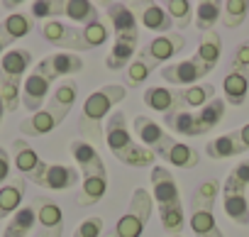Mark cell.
Returning a JSON list of instances; mask_svg holds the SVG:
<instances>
[{
    "instance_id": "obj_1",
    "label": "cell",
    "mask_w": 249,
    "mask_h": 237,
    "mask_svg": "<svg viewBox=\"0 0 249 237\" xmlns=\"http://www.w3.org/2000/svg\"><path fill=\"white\" fill-rule=\"evenodd\" d=\"M127 91L120 83H107L98 91H93L86 103H83V110H81V117H78V132L83 135V140L93 147H98L105 137V120H107V112L124 100Z\"/></svg>"
},
{
    "instance_id": "obj_2",
    "label": "cell",
    "mask_w": 249,
    "mask_h": 237,
    "mask_svg": "<svg viewBox=\"0 0 249 237\" xmlns=\"http://www.w3.org/2000/svg\"><path fill=\"white\" fill-rule=\"evenodd\" d=\"M73 159H76V166L83 176V188L78 191L76 196V203L81 208H90L95 203L103 201L105 191H107V169H105V162L100 159L98 149L93 145H88L86 140H73L69 145Z\"/></svg>"
},
{
    "instance_id": "obj_3",
    "label": "cell",
    "mask_w": 249,
    "mask_h": 237,
    "mask_svg": "<svg viewBox=\"0 0 249 237\" xmlns=\"http://www.w3.org/2000/svg\"><path fill=\"white\" fill-rule=\"evenodd\" d=\"M105 145L107 149L112 152V157L117 162H122L124 166H132V169H147V166H154V154L137 145L130 135V128H127V117H124L122 110H112L105 120Z\"/></svg>"
},
{
    "instance_id": "obj_4",
    "label": "cell",
    "mask_w": 249,
    "mask_h": 237,
    "mask_svg": "<svg viewBox=\"0 0 249 237\" xmlns=\"http://www.w3.org/2000/svg\"><path fill=\"white\" fill-rule=\"evenodd\" d=\"M149 181H152V196H154V205L159 210L161 225L169 232V237H176L186 225V213H183L178 183H176L174 174L164 166H152Z\"/></svg>"
},
{
    "instance_id": "obj_5",
    "label": "cell",
    "mask_w": 249,
    "mask_h": 237,
    "mask_svg": "<svg viewBox=\"0 0 249 237\" xmlns=\"http://www.w3.org/2000/svg\"><path fill=\"white\" fill-rule=\"evenodd\" d=\"M30 66H32L30 49H10L0 59V95L5 103V112H15L20 108L22 78L25 71H30Z\"/></svg>"
},
{
    "instance_id": "obj_6",
    "label": "cell",
    "mask_w": 249,
    "mask_h": 237,
    "mask_svg": "<svg viewBox=\"0 0 249 237\" xmlns=\"http://www.w3.org/2000/svg\"><path fill=\"white\" fill-rule=\"evenodd\" d=\"M220 193V181H203L191 196V230L196 237H225L215 222V198Z\"/></svg>"
},
{
    "instance_id": "obj_7",
    "label": "cell",
    "mask_w": 249,
    "mask_h": 237,
    "mask_svg": "<svg viewBox=\"0 0 249 237\" xmlns=\"http://www.w3.org/2000/svg\"><path fill=\"white\" fill-rule=\"evenodd\" d=\"M154 198L147 188H135L130 205L120 215V220L115 222V227H110L103 237H142L147 222L152 220L154 213Z\"/></svg>"
},
{
    "instance_id": "obj_8",
    "label": "cell",
    "mask_w": 249,
    "mask_h": 237,
    "mask_svg": "<svg viewBox=\"0 0 249 237\" xmlns=\"http://www.w3.org/2000/svg\"><path fill=\"white\" fill-rule=\"evenodd\" d=\"M135 132H137L142 147H147L157 159H164L166 162L169 154H171V149L176 147V140L159 123H154L152 117H147V115H137L135 117Z\"/></svg>"
},
{
    "instance_id": "obj_9",
    "label": "cell",
    "mask_w": 249,
    "mask_h": 237,
    "mask_svg": "<svg viewBox=\"0 0 249 237\" xmlns=\"http://www.w3.org/2000/svg\"><path fill=\"white\" fill-rule=\"evenodd\" d=\"M54 81H56V76L44 66V61H39V64L35 66V71L25 78V86H22L20 103L25 105V110H32V115L39 112L42 105H44V98H47V93H49V88H52Z\"/></svg>"
},
{
    "instance_id": "obj_10",
    "label": "cell",
    "mask_w": 249,
    "mask_h": 237,
    "mask_svg": "<svg viewBox=\"0 0 249 237\" xmlns=\"http://www.w3.org/2000/svg\"><path fill=\"white\" fill-rule=\"evenodd\" d=\"M220 191H222L225 215H227L232 222H237V225H242V227H249V203H247V196H244L247 183L239 181V179L230 171V176L225 179V183H222Z\"/></svg>"
},
{
    "instance_id": "obj_11",
    "label": "cell",
    "mask_w": 249,
    "mask_h": 237,
    "mask_svg": "<svg viewBox=\"0 0 249 237\" xmlns=\"http://www.w3.org/2000/svg\"><path fill=\"white\" fill-rule=\"evenodd\" d=\"M32 208L37 215L35 237H61L64 235V213H61L59 203H54L47 196H37L32 201Z\"/></svg>"
},
{
    "instance_id": "obj_12",
    "label": "cell",
    "mask_w": 249,
    "mask_h": 237,
    "mask_svg": "<svg viewBox=\"0 0 249 237\" xmlns=\"http://www.w3.org/2000/svg\"><path fill=\"white\" fill-rule=\"evenodd\" d=\"M183 47H186V37L181 32H169V35H161V37H154L152 42H147L140 52L159 69L161 64H166L169 59L181 54Z\"/></svg>"
},
{
    "instance_id": "obj_13",
    "label": "cell",
    "mask_w": 249,
    "mask_h": 237,
    "mask_svg": "<svg viewBox=\"0 0 249 237\" xmlns=\"http://www.w3.org/2000/svg\"><path fill=\"white\" fill-rule=\"evenodd\" d=\"M42 37L54 44V47H61L66 52H86V44H83V35L81 30H76L73 25H66V22H59V20H49L42 25Z\"/></svg>"
},
{
    "instance_id": "obj_14",
    "label": "cell",
    "mask_w": 249,
    "mask_h": 237,
    "mask_svg": "<svg viewBox=\"0 0 249 237\" xmlns=\"http://www.w3.org/2000/svg\"><path fill=\"white\" fill-rule=\"evenodd\" d=\"M161 78L171 86H178V88H188V86H196L200 78L208 76V71L196 61V56L186 59V61H176V64H166L161 66Z\"/></svg>"
},
{
    "instance_id": "obj_15",
    "label": "cell",
    "mask_w": 249,
    "mask_h": 237,
    "mask_svg": "<svg viewBox=\"0 0 249 237\" xmlns=\"http://www.w3.org/2000/svg\"><path fill=\"white\" fill-rule=\"evenodd\" d=\"M13 159H15V169L20 171V176L39 183V179H42V174L47 169V162L39 159V154L30 147L27 140L20 137V140L13 142Z\"/></svg>"
},
{
    "instance_id": "obj_16",
    "label": "cell",
    "mask_w": 249,
    "mask_h": 237,
    "mask_svg": "<svg viewBox=\"0 0 249 237\" xmlns=\"http://www.w3.org/2000/svg\"><path fill=\"white\" fill-rule=\"evenodd\" d=\"M144 105L157 110V112H178L186 110L183 98H181V88H166V86H149L144 91Z\"/></svg>"
},
{
    "instance_id": "obj_17",
    "label": "cell",
    "mask_w": 249,
    "mask_h": 237,
    "mask_svg": "<svg viewBox=\"0 0 249 237\" xmlns=\"http://www.w3.org/2000/svg\"><path fill=\"white\" fill-rule=\"evenodd\" d=\"M81 179V171L78 166H66V164H47L42 179L37 186L42 188H52V191H69V188H76Z\"/></svg>"
},
{
    "instance_id": "obj_18",
    "label": "cell",
    "mask_w": 249,
    "mask_h": 237,
    "mask_svg": "<svg viewBox=\"0 0 249 237\" xmlns=\"http://www.w3.org/2000/svg\"><path fill=\"white\" fill-rule=\"evenodd\" d=\"M61 123H64V117L59 112H54L52 108H42L39 112L25 117V120L20 123V132L25 137H42V135L54 132Z\"/></svg>"
},
{
    "instance_id": "obj_19",
    "label": "cell",
    "mask_w": 249,
    "mask_h": 237,
    "mask_svg": "<svg viewBox=\"0 0 249 237\" xmlns=\"http://www.w3.org/2000/svg\"><path fill=\"white\" fill-rule=\"evenodd\" d=\"M137 42H140V35H132V37H115V44L112 49L107 52L105 56V66L110 71H122L132 64V59L137 56Z\"/></svg>"
},
{
    "instance_id": "obj_20",
    "label": "cell",
    "mask_w": 249,
    "mask_h": 237,
    "mask_svg": "<svg viewBox=\"0 0 249 237\" xmlns=\"http://www.w3.org/2000/svg\"><path fill=\"white\" fill-rule=\"evenodd\" d=\"M164 128H169L171 132H178L183 137H200L205 135V128L198 117V110H178V112H169L164 115Z\"/></svg>"
},
{
    "instance_id": "obj_21",
    "label": "cell",
    "mask_w": 249,
    "mask_h": 237,
    "mask_svg": "<svg viewBox=\"0 0 249 237\" xmlns=\"http://www.w3.org/2000/svg\"><path fill=\"white\" fill-rule=\"evenodd\" d=\"M105 15L107 20L112 22V30H115V37H132V35H140L137 30V18L135 13L122 5V3H105Z\"/></svg>"
},
{
    "instance_id": "obj_22",
    "label": "cell",
    "mask_w": 249,
    "mask_h": 237,
    "mask_svg": "<svg viewBox=\"0 0 249 237\" xmlns=\"http://www.w3.org/2000/svg\"><path fill=\"white\" fill-rule=\"evenodd\" d=\"M220 54H222V39L215 30L210 32H203L200 35V42H198V52H196V61L210 73L217 61H220Z\"/></svg>"
},
{
    "instance_id": "obj_23",
    "label": "cell",
    "mask_w": 249,
    "mask_h": 237,
    "mask_svg": "<svg viewBox=\"0 0 249 237\" xmlns=\"http://www.w3.org/2000/svg\"><path fill=\"white\" fill-rule=\"evenodd\" d=\"M25 176H18L13 181H8L5 186H0V220L8 218V215H15L20 210V203L25 198Z\"/></svg>"
},
{
    "instance_id": "obj_24",
    "label": "cell",
    "mask_w": 249,
    "mask_h": 237,
    "mask_svg": "<svg viewBox=\"0 0 249 237\" xmlns=\"http://www.w3.org/2000/svg\"><path fill=\"white\" fill-rule=\"evenodd\" d=\"M44 66L59 78V76H73V73H81L83 71V59L73 52H56V54H49L42 59Z\"/></svg>"
},
{
    "instance_id": "obj_25",
    "label": "cell",
    "mask_w": 249,
    "mask_h": 237,
    "mask_svg": "<svg viewBox=\"0 0 249 237\" xmlns=\"http://www.w3.org/2000/svg\"><path fill=\"white\" fill-rule=\"evenodd\" d=\"M222 91H225V103L242 105L247 100V93H249V73L230 69V73L222 81Z\"/></svg>"
},
{
    "instance_id": "obj_26",
    "label": "cell",
    "mask_w": 249,
    "mask_h": 237,
    "mask_svg": "<svg viewBox=\"0 0 249 237\" xmlns=\"http://www.w3.org/2000/svg\"><path fill=\"white\" fill-rule=\"evenodd\" d=\"M76 98H78V83H76V81H61V83L54 88V95L49 98L47 108H52L54 112H59L64 120H66V115H69V110L73 108Z\"/></svg>"
},
{
    "instance_id": "obj_27",
    "label": "cell",
    "mask_w": 249,
    "mask_h": 237,
    "mask_svg": "<svg viewBox=\"0 0 249 237\" xmlns=\"http://www.w3.org/2000/svg\"><path fill=\"white\" fill-rule=\"evenodd\" d=\"M35 225H37V215H35V208H32V203H30V205L20 208V210L10 218V222H8L3 237H27Z\"/></svg>"
},
{
    "instance_id": "obj_28",
    "label": "cell",
    "mask_w": 249,
    "mask_h": 237,
    "mask_svg": "<svg viewBox=\"0 0 249 237\" xmlns=\"http://www.w3.org/2000/svg\"><path fill=\"white\" fill-rule=\"evenodd\" d=\"M193 18H196V27L200 30V35L210 32L217 25V20L222 18V3H217V0H203V3L196 5Z\"/></svg>"
},
{
    "instance_id": "obj_29",
    "label": "cell",
    "mask_w": 249,
    "mask_h": 237,
    "mask_svg": "<svg viewBox=\"0 0 249 237\" xmlns=\"http://www.w3.org/2000/svg\"><path fill=\"white\" fill-rule=\"evenodd\" d=\"M157 66L142 54V52H137V56L132 59V64L124 69V83H127L130 88H140V86H144V81L149 78V73L154 71Z\"/></svg>"
},
{
    "instance_id": "obj_30",
    "label": "cell",
    "mask_w": 249,
    "mask_h": 237,
    "mask_svg": "<svg viewBox=\"0 0 249 237\" xmlns=\"http://www.w3.org/2000/svg\"><path fill=\"white\" fill-rule=\"evenodd\" d=\"M171 22H174L171 15L161 5H147L144 13H142V25L152 32H159V37L171 32Z\"/></svg>"
},
{
    "instance_id": "obj_31",
    "label": "cell",
    "mask_w": 249,
    "mask_h": 237,
    "mask_svg": "<svg viewBox=\"0 0 249 237\" xmlns=\"http://www.w3.org/2000/svg\"><path fill=\"white\" fill-rule=\"evenodd\" d=\"M64 15L71 18L76 25H83L88 27L90 22L98 20V8L88 0H66V8H64Z\"/></svg>"
},
{
    "instance_id": "obj_32",
    "label": "cell",
    "mask_w": 249,
    "mask_h": 237,
    "mask_svg": "<svg viewBox=\"0 0 249 237\" xmlns=\"http://www.w3.org/2000/svg\"><path fill=\"white\" fill-rule=\"evenodd\" d=\"M181 98H183L186 110L188 108H203L215 98V86L213 83H196V86L181 88Z\"/></svg>"
},
{
    "instance_id": "obj_33",
    "label": "cell",
    "mask_w": 249,
    "mask_h": 237,
    "mask_svg": "<svg viewBox=\"0 0 249 237\" xmlns=\"http://www.w3.org/2000/svg\"><path fill=\"white\" fill-rule=\"evenodd\" d=\"M249 15V3L247 0H227L222 3V25L227 30H237Z\"/></svg>"
},
{
    "instance_id": "obj_34",
    "label": "cell",
    "mask_w": 249,
    "mask_h": 237,
    "mask_svg": "<svg viewBox=\"0 0 249 237\" xmlns=\"http://www.w3.org/2000/svg\"><path fill=\"white\" fill-rule=\"evenodd\" d=\"M166 162H169L171 166H176V169H193V166H198L200 154H198L193 147H188V145H183V142H176V147L171 149V154H169Z\"/></svg>"
},
{
    "instance_id": "obj_35",
    "label": "cell",
    "mask_w": 249,
    "mask_h": 237,
    "mask_svg": "<svg viewBox=\"0 0 249 237\" xmlns=\"http://www.w3.org/2000/svg\"><path fill=\"white\" fill-rule=\"evenodd\" d=\"M64 8H66V0H37V3L30 5V15L37 20H56L59 15H64Z\"/></svg>"
},
{
    "instance_id": "obj_36",
    "label": "cell",
    "mask_w": 249,
    "mask_h": 237,
    "mask_svg": "<svg viewBox=\"0 0 249 237\" xmlns=\"http://www.w3.org/2000/svg\"><path fill=\"white\" fill-rule=\"evenodd\" d=\"M81 35H83V44H86V49H95V47H103V44L107 42L110 30H107V25L98 18L95 22H90L88 27H83Z\"/></svg>"
},
{
    "instance_id": "obj_37",
    "label": "cell",
    "mask_w": 249,
    "mask_h": 237,
    "mask_svg": "<svg viewBox=\"0 0 249 237\" xmlns=\"http://www.w3.org/2000/svg\"><path fill=\"white\" fill-rule=\"evenodd\" d=\"M166 13L171 15V20L176 22L178 30H186L193 20V5L188 3V0H169L166 3Z\"/></svg>"
},
{
    "instance_id": "obj_38",
    "label": "cell",
    "mask_w": 249,
    "mask_h": 237,
    "mask_svg": "<svg viewBox=\"0 0 249 237\" xmlns=\"http://www.w3.org/2000/svg\"><path fill=\"white\" fill-rule=\"evenodd\" d=\"M100 232H103V218H86L78 227H76V232H73V237H100Z\"/></svg>"
},
{
    "instance_id": "obj_39",
    "label": "cell",
    "mask_w": 249,
    "mask_h": 237,
    "mask_svg": "<svg viewBox=\"0 0 249 237\" xmlns=\"http://www.w3.org/2000/svg\"><path fill=\"white\" fill-rule=\"evenodd\" d=\"M230 69L232 71H247L249 73V39L242 42L234 54H232V61H230Z\"/></svg>"
},
{
    "instance_id": "obj_40",
    "label": "cell",
    "mask_w": 249,
    "mask_h": 237,
    "mask_svg": "<svg viewBox=\"0 0 249 237\" xmlns=\"http://www.w3.org/2000/svg\"><path fill=\"white\" fill-rule=\"evenodd\" d=\"M230 137H232V145H234L237 154L247 152V149H249V123H247V125H242L239 130L230 132Z\"/></svg>"
},
{
    "instance_id": "obj_41",
    "label": "cell",
    "mask_w": 249,
    "mask_h": 237,
    "mask_svg": "<svg viewBox=\"0 0 249 237\" xmlns=\"http://www.w3.org/2000/svg\"><path fill=\"white\" fill-rule=\"evenodd\" d=\"M15 42H18V39L13 37V32L8 30V25L0 22V59H3L5 52H10V47H13Z\"/></svg>"
},
{
    "instance_id": "obj_42",
    "label": "cell",
    "mask_w": 249,
    "mask_h": 237,
    "mask_svg": "<svg viewBox=\"0 0 249 237\" xmlns=\"http://www.w3.org/2000/svg\"><path fill=\"white\" fill-rule=\"evenodd\" d=\"M8 176H10V152L0 147V186L8 183Z\"/></svg>"
},
{
    "instance_id": "obj_43",
    "label": "cell",
    "mask_w": 249,
    "mask_h": 237,
    "mask_svg": "<svg viewBox=\"0 0 249 237\" xmlns=\"http://www.w3.org/2000/svg\"><path fill=\"white\" fill-rule=\"evenodd\" d=\"M3 117H5V103H3V95H0V125H3Z\"/></svg>"
},
{
    "instance_id": "obj_44",
    "label": "cell",
    "mask_w": 249,
    "mask_h": 237,
    "mask_svg": "<svg viewBox=\"0 0 249 237\" xmlns=\"http://www.w3.org/2000/svg\"><path fill=\"white\" fill-rule=\"evenodd\" d=\"M3 8H5V10H18L20 3H3Z\"/></svg>"
},
{
    "instance_id": "obj_45",
    "label": "cell",
    "mask_w": 249,
    "mask_h": 237,
    "mask_svg": "<svg viewBox=\"0 0 249 237\" xmlns=\"http://www.w3.org/2000/svg\"><path fill=\"white\" fill-rule=\"evenodd\" d=\"M176 237H181V235H176Z\"/></svg>"
}]
</instances>
